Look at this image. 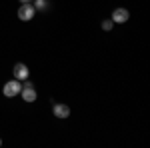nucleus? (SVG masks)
<instances>
[{"instance_id":"nucleus-9","label":"nucleus","mask_w":150,"mask_h":148,"mask_svg":"<svg viewBox=\"0 0 150 148\" xmlns=\"http://www.w3.org/2000/svg\"><path fill=\"white\" fill-rule=\"evenodd\" d=\"M28 2H30V0H20V4H28Z\"/></svg>"},{"instance_id":"nucleus-8","label":"nucleus","mask_w":150,"mask_h":148,"mask_svg":"<svg viewBox=\"0 0 150 148\" xmlns=\"http://www.w3.org/2000/svg\"><path fill=\"white\" fill-rule=\"evenodd\" d=\"M46 6H48L46 0H36V2H34V8H36V10H44Z\"/></svg>"},{"instance_id":"nucleus-1","label":"nucleus","mask_w":150,"mask_h":148,"mask_svg":"<svg viewBox=\"0 0 150 148\" xmlns=\"http://www.w3.org/2000/svg\"><path fill=\"white\" fill-rule=\"evenodd\" d=\"M22 90V84H20V80H8L4 86H2V92H4V96L6 98H14V96H18Z\"/></svg>"},{"instance_id":"nucleus-10","label":"nucleus","mask_w":150,"mask_h":148,"mask_svg":"<svg viewBox=\"0 0 150 148\" xmlns=\"http://www.w3.org/2000/svg\"><path fill=\"white\" fill-rule=\"evenodd\" d=\"M0 146H2V140H0Z\"/></svg>"},{"instance_id":"nucleus-7","label":"nucleus","mask_w":150,"mask_h":148,"mask_svg":"<svg viewBox=\"0 0 150 148\" xmlns=\"http://www.w3.org/2000/svg\"><path fill=\"white\" fill-rule=\"evenodd\" d=\"M100 26H102V30H106V32H108V30H112L114 22H112V20L108 18V20H102V24H100Z\"/></svg>"},{"instance_id":"nucleus-4","label":"nucleus","mask_w":150,"mask_h":148,"mask_svg":"<svg viewBox=\"0 0 150 148\" xmlns=\"http://www.w3.org/2000/svg\"><path fill=\"white\" fill-rule=\"evenodd\" d=\"M128 18H130V12H128L126 8H114L110 20L114 24H124V22H128Z\"/></svg>"},{"instance_id":"nucleus-6","label":"nucleus","mask_w":150,"mask_h":148,"mask_svg":"<svg viewBox=\"0 0 150 148\" xmlns=\"http://www.w3.org/2000/svg\"><path fill=\"white\" fill-rule=\"evenodd\" d=\"M52 114H54L56 118H60V120H64V118H68V116H70V106H68V104L58 102V104L52 106Z\"/></svg>"},{"instance_id":"nucleus-5","label":"nucleus","mask_w":150,"mask_h":148,"mask_svg":"<svg viewBox=\"0 0 150 148\" xmlns=\"http://www.w3.org/2000/svg\"><path fill=\"white\" fill-rule=\"evenodd\" d=\"M12 74H14V78L16 80H28V74H30V70L26 64L22 62H18V64H14V68H12Z\"/></svg>"},{"instance_id":"nucleus-3","label":"nucleus","mask_w":150,"mask_h":148,"mask_svg":"<svg viewBox=\"0 0 150 148\" xmlns=\"http://www.w3.org/2000/svg\"><path fill=\"white\" fill-rule=\"evenodd\" d=\"M34 12H36V8L30 2H28V4H20V8H18V18H20L22 22H28V20L34 18Z\"/></svg>"},{"instance_id":"nucleus-2","label":"nucleus","mask_w":150,"mask_h":148,"mask_svg":"<svg viewBox=\"0 0 150 148\" xmlns=\"http://www.w3.org/2000/svg\"><path fill=\"white\" fill-rule=\"evenodd\" d=\"M20 96H22V100H24V102H34V100H36V96H38V94H36L34 84L26 80V84H22V90H20Z\"/></svg>"}]
</instances>
